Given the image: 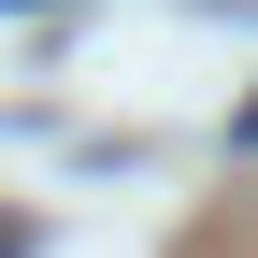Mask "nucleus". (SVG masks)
<instances>
[{
  "label": "nucleus",
  "mask_w": 258,
  "mask_h": 258,
  "mask_svg": "<svg viewBox=\"0 0 258 258\" xmlns=\"http://www.w3.org/2000/svg\"><path fill=\"white\" fill-rule=\"evenodd\" d=\"M244 144H258V115H244Z\"/></svg>",
  "instance_id": "f257e3e1"
}]
</instances>
